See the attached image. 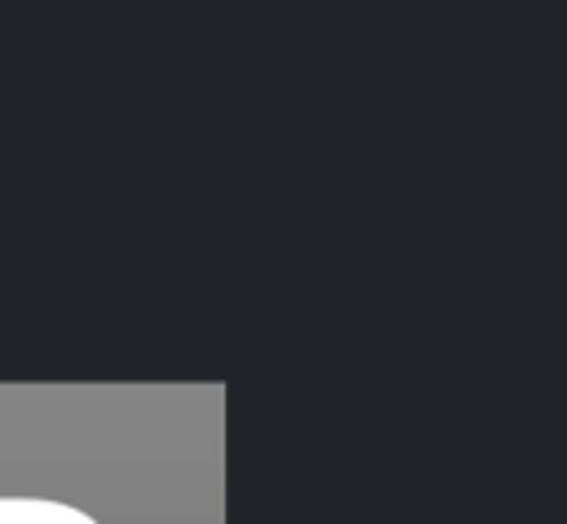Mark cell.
Wrapping results in <instances>:
<instances>
[{"instance_id": "1", "label": "cell", "mask_w": 567, "mask_h": 524, "mask_svg": "<svg viewBox=\"0 0 567 524\" xmlns=\"http://www.w3.org/2000/svg\"><path fill=\"white\" fill-rule=\"evenodd\" d=\"M0 524H102L66 501L48 497H0Z\"/></svg>"}]
</instances>
